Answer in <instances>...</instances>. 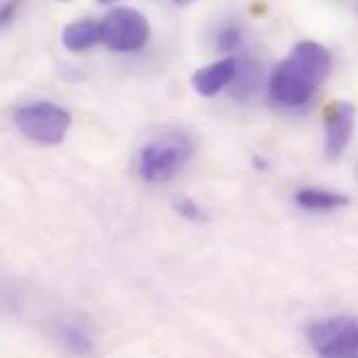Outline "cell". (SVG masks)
Listing matches in <instances>:
<instances>
[{"label": "cell", "instance_id": "1", "mask_svg": "<svg viewBox=\"0 0 358 358\" xmlns=\"http://www.w3.org/2000/svg\"><path fill=\"white\" fill-rule=\"evenodd\" d=\"M331 71V52L319 42H300L271 76V96L283 107H304Z\"/></svg>", "mask_w": 358, "mask_h": 358}, {"label": "cell", "instance_id": "2", "mask_svg": "<svg viewBox=\"0 0 358 358\" xmlns=\"http://www.w3.org/2000/svg\"><path fill=\"white\" fill-rule=\"evenodd\" d=\"M193 145L185 134H164L149 141L138 153V174L151 185L172 180L189 162Z\"/></svg>", "mask_w": 358, "mask_h": 358}, {"label": "cell", "instance_id": "3", "mask_svg": "<svg viewBox=\"0 0 358 358\" xmlns=\"http://www.w3.org/2000/svg\"><path fill=\"white\" fill-rule=\"evenodd\" d=\"M15 124L25 138L52 147L63 143L67 136L71 128V115L50 101H38L21 107L15 115Z\"/></svg>", "mask_w": 358, "mask_h": 358}, {"label": "cell", "instance_id": "4", "mask_svg": "<svg viewBox=\"0 0 358 358\" xmlns=\"http://www.w3.org/2000/svg\"><path fill=\"white\" fill-rule=\"evenodd\" d=\"M103 44L115 52H136L151 36L147 17L130 6L111 8L101 21Z\"/></svg>", "mask_w": 358, "mask_h": 358}, {"label": "cell", "instance_id": "5", "mask_svg": "<svg viewBox=\"0 0 358 358\" xmlns=\"http://www.w3.org/2000/svg\"><path fill=\"white\" fill-rule=\"evenodd\" d=\"M306 338L321 357H358V317H329L306 327Z\"/></svg>", "mask_w": 358, "mask_h": 358}, {"label": "cell", "instance_id": "6", "mask_svg": "<svg viewBox=\"0 0 358 358\" xmlns=\"http://www.w3.org/2000/svg\"><path fill=\"white\" fill-rule=\"evenodd\" d=\"M357 126V107L348 101H334L325 109V153L338 159L350 145Z\"/></svg>", "mask_w": 358, "mask_h": 358}, {"label": "cell", "instance_id": "7", "mask_svg": "<svg viewBox=\"0 0 358 358\" xmlns=\"http://www.w3.org/2000/svg\"><path fill=\"white\" fill-rule=\"evenodd\" d=\"M237 73H239V61L235 57H227L197 69L191 78V86L199 96H216L218 92H222L227 86L235 82Z\"/></svg>", "mask_w": 358, "mask_h": 358}, {"label": "cell", "instance_id": "8", "mask_svg": "<svg viewBox=\"0 0 358 358\" xmlns=\"http://www.w3.org/2000/svg\"><path fill=\"white\" fill-rule=\"evenodd\" d=\"M99 42H103L101 23H96L92 19H80V21L67 23L61 31V44L69 52L90 50Z\"/></svg>", "mask_w": 358, "mask_h": 358}, {"label": "cell", "instance_id": "9", "mask_svg": "<svg viewBox=\"0 0 358 358\" xmlns=\"http://www.w3.org/2000/svg\"><path fill=\"white\" fill-rule=\"evenodd\" d=\"M296 203L308 212H334V210L346 208L350 203V199L342 193H331V191L306 187V189H300L296 193Z\"/></svg>", "mask_w": 358, "mask_h": 358}, {"label": "cell", "instance_id": "10", "mask_svg": "<svg viewBox=\"0 0 358 358\" xmlns=\"http://www.w3.org/2000/svg\"><path fill=\"white\" fill-rule=\"evenodd\" d=\"M59 340L65 344V348L73 355H90L92 352V342L88 334L82 327L76 325H63L59 329Z\"/></svg>", "mask_w": 358, "mask_h": 358}, {"label": "cell", "instance_id": "11", "mask_svg": "<svg viewBox=\"0 0 358 358\" xmlns=\"http://www.w3.org/2000/svg\"><path fill=\"white\" fill-rule=\"evenodd\" d=\"M172 206H174V210H176L182 218H187L189 222H197V224L208 222L206 212H203L201 206H199L197 201H193L191 197H178V199H174Z\"/></svg>", "mask_w": 358, "mask_h": 358}, {"label": "cell", "instance_id": "12", "mask_svg": "<svg viewBox=\"0 0 358 358\" xmlns=\"http://www.w3.org/2000/svg\"><path fill=\"white\" fill-rule=\"evenodd\" d=\"M216 44H218V48H220L222 52H235V50L239 48V44H241V31H239L237 27L229 25V27H224V29L218 34Z\"/></svg>", "mask_w": 358, "mask_h": 358}, {"label": "cell", "instance_id": "13", "mask_svg": "<svg viewBox=\"0 0 358 358\" xmlns=\"http://www.w3.org/2000/svg\"><path fill=\"white\" fill-rule=\"evenodd\" d=\"M17 6H19V0H10V2H6L4 4V8H2V25H6L8 21H10V17H13V13L17 10Z\"/></svg>", "mask_w": 358, "mask_h": 358}, {"label": "cell", "instance_id": "14", "mask_svg": "<svg viewBox=\"0 0 358 358\" xmlns=\"http://www.w3.org/2000/svg\"><path fill=\"white\" fill-rule=\"evenodd\" d=\"M174 2H176L178 6H187V4H191L193 0H174Z\"/></svg>", "mask_w": 358, "mask_h": 358}, {"label": "cell", "instance_id": "15", "mask_svg": "<svg viewBox=\"0 0 358 358\" xmlns=\"http://www.w3.org/2000/svg\"><path fill=\"white\" fill-rule=\"evenodd\" d=\"M101 4H113V2H120V0H99Z\"/></svg>", "mask_w": 358, "mask_h": 358}, {"label": "cell", "instance_id": "16", "mask_svg": "<svg viewBox=\"0 0 358 358\" xmlns=\"http://www.w3.org/2000/svg\"><path fill=\"white\" fill-rule=\"evenodd\" d=\"M355 176H357V182H358V164H357V168H355Z\"/></svg>", "mask_w": 358, "mask_h": 358}, {"label": "cell", "instance_id": "17", "mask_svg": "<svg viewBox=\"0 0 358 358\" xmlns=\"http://www.w3.org/2000/svg\"><path fill=\"white\" fill-rule=\"evenodd\" d=\"M57 2H69V0H57Z\"/></svg>", "mask_w": 358, "mask_h": 358}]
</instances>
